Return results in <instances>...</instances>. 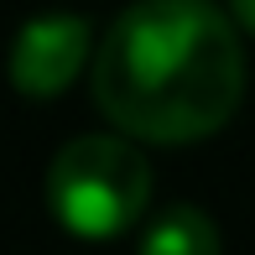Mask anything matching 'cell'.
Returning a JSON list of instances; mask_svg holds the SVG:
<instances>
[{
    "label": "cell",
    "mask_w": 255,
    "mask_h": 255,
    "mask_svg": "<svg viewBox=\"0 0 255 255\" xmlns=\"http://www.w3.org/2000/svg\"><path fill=\"white\" fill-rule=\"evenodd\" d=\"M89 47H99L84 16H47L16 31L10 47V84L31 99H52L78 78L89 63Z\"/></svg>",
    "instance_id": "3"
},
{
    "label": "cell",
    "mask_w": 255,
    "mask_h": 255,
    "mask_svg": "<svg viewBox=\"0 0 255 255\" xmlns=\"http://www.w3.org/2000/svg\"><path fill=\"white\" fill-rule=\"evenodd\" d=\"M151 203V161L125 135H73L47 167V208L84 240L125 235Z\"/></svg>",
    "instance_id": "2"
},
{
    "label": "cell",
    "mask_w": 255,
    "mask_h": 255,
    "mask_svg": "<svg viewBox=\"0 0 255 255\" xmlns=\"http://www.w3.org/2000/svg\"><path fill=\"white\" fill-rule=\"evenodd\" d=\"M89 89L125 141H203L245 99V37L203 0H146L110 21Z\"/></svg>",
    "instance_id": "1"
},
{
    "label": "cell",
    "mask_w": 255,
    "mask_h": 255,
    "mask_svg": "<svg viewBox=\"0 0 255 255\" xmlns=\"http://www.w3.org/2000/svg\"><path fill=\"white\" fill-rule=\"evenodd\" d=\"M141 255H219V224L198 203H172L146 224Z\"/></svg>",
    "instance_id": "4"
},
{
    "label": "cell",
    "mask_w": 255,
    "mask_h": 255,
    "mask_svg": "<svg viewBox=\"0 0 255 255\" xmlns=\"http://www.w3.org/2000/svg\"><path fill=\"white\" fill-rule=\"evenodd\" d=\"M229 21H235V26L245 31V37H255V0H240V5L229 10Z\"/></svg>",
    "instance_id": "5"
}]
</instances>
